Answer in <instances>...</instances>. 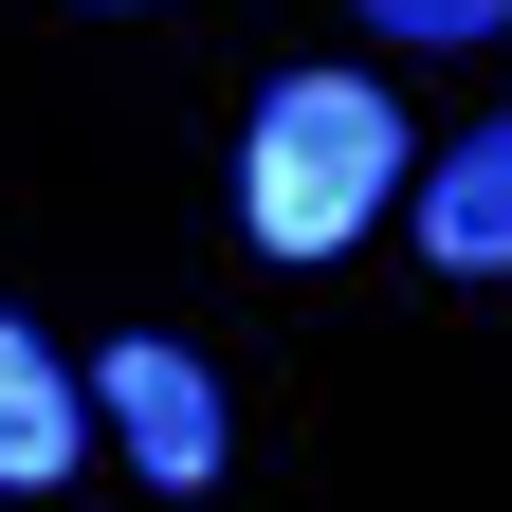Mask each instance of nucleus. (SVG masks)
I'll return each instance as SVG.
<instances>
[{
  "label": "nucleus",
  "mask_w": 512,
  "mask_h": 512,
  "mask_svg": "<svg viewBox=\"0 0 512 512\" xmlns=\"http://www.w3.org/2000/svg\"><path fill=\"white\" fill-rule=\"evenodd\" d=\"M384 183H403V128H384V92L366 74H275L256 92V147H238V220H256V256H348L366 220H384Z\"/></svg>",
  "instance_id": "1"
},
{
  "label": "nucleus",
  "mask_w": 512,
  "mask_h": 512,
  "mask_svg": "<svg viewBox=\"0 0 512 512\" xmlns=\"http://www.w3.org/2000/svg\"><path fill=\"white\" fill-rule=\"evenodd\" d=\"M421 256H439V275H512V110L439 147V183H421Z\"/></svg>",
  "instance_id": "3"
},
{
  "label": "nucleus",
  "mask_w": 512,
  "mask_h": 512,
  "mask_svg": "<svg viewBox=\"0 0 512 512\" xmlns=\"http://www.w3.org/2000/svg\"><path fill=\"white\" fill-rule=\"evenodd\" d=\"M74 439H92V403H74V366H55L19 311H0V494H55L74 476Z\"/></svg>",
  "instance_id": "4"
},
{
  "label": "nucleus",
  "mask_w": 512,
  "mask_h": 512,
  "mask_svg": "<svg viewBox=\"0 0 512 512\" xmlns=\"http://www.w3.org/2000/svg\"><path fill=\"white\" fill-rule=\"evenodd\" d=\"M92 384H110V439H128L165 494H202V476H220V384H202V348H147V330H128Z\"/></svg>",
  "instance_id": "2"
},
{
  "label": "nucleus",
  "mask_w": 512,
  "mask_h": 512,
  "mask_svg": "<svg viewBox=\"0 0 512 512\" xmlns=\"http://www.w3.org/2000/svg\"><path fill=\"white\" fill-rule=\"evenodd\" d=\"M366 19H384V37H494L512 0H366Z\"/></svg>",
  "instance_id": "5"
}]
</instances>
